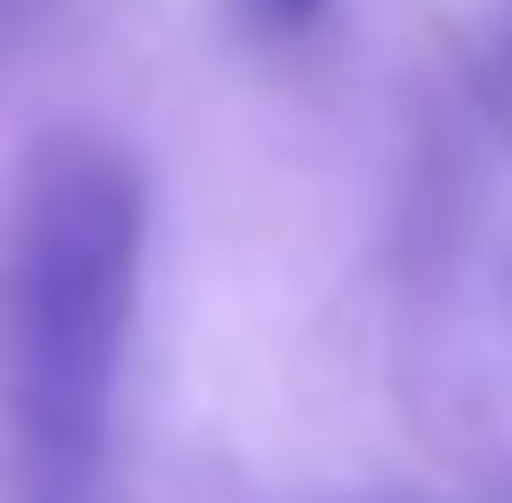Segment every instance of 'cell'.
<instances>
[{
	"mask_svg": "<svg viewBox=\"0 0 512 503\" xmlns=\"http://www.w3.org/2000/svg\"><path fill=\"white\" fill-rule=\"evenodd\" d=\"M153 252L144 162L45 135L0 198V477L9 503H108L117 387Z\"/></svg>",
	"mask_w": 512,
	"mask_h": 503,
	"instance_id": "1",
	"label": "cell"
},
{
	"mask_svg": "<svg viewBox=\"0 0 512 503\" xmlns=\"http://www.w3.org/2000/svg\"><path fill=\"white\" fill-rule=\"evenodd\" d=\"M243 9H252L261 27H306V18H315L324 0H243Z\"/></svg>",
	"mask_w": 512,
	"mask_h": 503,
	"instance_id": "2",
	"label": "cell"
}]
</instances>
